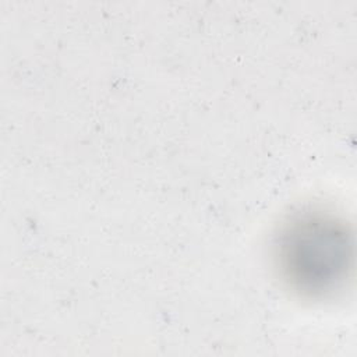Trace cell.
<instances>
[{
    "label": "cell",
    "mask_w": 357,
    "mask_h": 357,
    "mask_svg": "<svg viewBox=\"0 0 357 357\" xmlns=\"http://www.w3.org/2000/svg\"><path fill=\"white\" fill-rule=\"evenodd\" d=\"M280 283L305 300L333 297L353 272V234L349 225L324 208L307 206L289 215L271 244Z\"/></svg>",
    "instance_id": "obj_1"
}]
</instances>
